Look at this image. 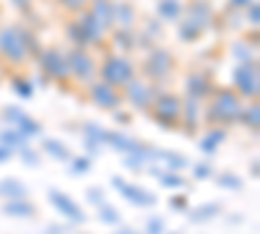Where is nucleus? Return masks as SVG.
<instances>
[{"instance_id": "nucleus-39", "label": "nucleus", "mask_w": 260, "mask_h": 234, "mask_svg": "<svg viewBox=\"0 0 260 234\" xmlns=\"http://www.w3.org/2000/svg\"><path fill=\"white\" fill-rule=\"evenodd\" d=\"M11 156V151H8V148H0V161H6Z\"/></svg>"}, {"instance_id": "nucleus-15", "label": "nucleus", "mask_w": 260, "mask_h": 234, "mask_svg": "<svg viewBox=\"0 0 260 234\" xmlns=\"http://www.w3.org/2000/svg\"><path fill=\"white\" fill-rule=\"evenodd\" d=\"M187 91H190L192 99H201V96H206L211 91V83L203 76H190L187 78Z\"/></svg>"}, {"instance_id": "nucleus-13", "label": "nucleus", "mask_w": 260, "mask_h": 234, "mask_svg": "<svg viewBox=\"0 0 260 234\" xmlns=\"http://www.w3.org/2000/svg\"><path fill=\"white\" fill-rule=\"evenodd\" d=\"M146 71H148V76H164L169 71V52H164V50L151 52V57L146 60Z\"/></svg>"}, {"instance_id": "nucleus-22", "label": "nucleus", "mask_w": 260, "mask_h": 234, "mask_svg": "<svg viewBox=\"0 0 260 234\" xmlns=\"http://www.w3.org/2000/svg\"><path fill=\"white\" fill-rule=\"evenodd\" d=\"M99 219L107 221V224H117V221H120V214H117L110 203H102V206H99Z\"/></svg>"}, {"instance_id": "nucleus-38", "label": "nucleus", "mask_w": 260, "mask_h": 234, "mask_svg": "<svg viewBox=\"0 0 260 234\" xmlns=\"http://www.w3.org/2000/svg\"><path fill=\"white\" fill-rule=\"evenodd\" d=\"M115 234H138V231H136V229H130V226H125V229H117Z\"/></svg>"}, {"instance_id": "nucleus-21", "label": "nucleus", "mask_w": 260, "mask_h": 234, "mask_svg": "<svg viewBox=\"0 0 260 234\" xmlns=\"http://www.w3.org/2000/svg\"><path fill=\"white\" fill-rule=\"evenodd\" d=\"M201 99H187V104H185V117H187V122L190 125H195V122H198V112H201V104H198Z\"/></svg>"}, {"instance_id": "nucleus-33", "label": "nucleus", "mask_w": 260, "mask_h": 234, "mask_svg": "<svg viewBox=\"0 0 260 234\" xmlns=\"http://www.w3.org/2000/svg\"><path fill=\"white\" fill-rule=\"evenodd\" d=\"M13 89L21 96H31V86H29V83H13Z\"/></svg>"}, {"instance_id": "nucleus-42", "label": "nucleus", "mask_w": 260, "mask_h": 234, "mask_svg": "<svg viewBox=\"0 0 260 234\" xmlns=\"http://www.w3.org/2000/svg\"><path fill=\"white\" fill-rule=\"evenodd\" d=\"M16 3H29V0H16Z\"/></svg>"}, {"instance_id": "nucleus-5", "label": "nucleus", "mask_w": 260, "mask_h": 234, "mask_svg": "<svg viewBox=\"0 0 260 234\" xmlns=\"http://www.w3.org/2000/svg\"><path fill=\"white\" fill-rule=\"evenodd\" d=\"M234 81H237V86H240V91L245 96H257V68H255V62H245V65H240L234 71Z\"/></svg>"}, {"instance_id": "nucleus-29", "label": "nucleus", "mask_w": 260, "mask_h": 234, "mask_svg": "<svg viewBox=\"0 0 260 234\" xmlns=\"http://www.w3.org/2000/svg\"><path fill=\"white\" fill-rule=\"evenodd\" d=\"M219 182H221V187H232V190H237V187L242 185V182L237 180L234 175H221V177H219Z\"/></svg>"}, {"instance_id": "nucleus-3", "label": "nucleus", "mask_w": 260, "mask_h": 234, "mask_svg": "<svg viewBox=\"0 0 260 234\" xmlns=\"http://www.w3.org/2000/svg\"><path fill=\"white\" fill-rule=\"evenodd\" d=\"M24 42V34H21L18 29H3L0 31V50H3V55L11 60V62H24L26 60V45Z\"/></svg>"}, {"instance_id": "nucleus-17", "label": "nucleus", "mask_w": 260, "mask_h": 234, "mask_svg": "<svg viewBox=\"0 0 260 234\" xmlns=\"http://www.w3.org/2000/svg\"><path fill=\"white\" fill-rule=\"evenodd\" d=\"M102 26H110L112 24V6L107 0H94V13H91Z\"/></svg>"}, {"instance_id": "nucleus-12", "label": "nucleus", "mask_w": 260, "mask_h": 234, "mask_svg": "<svg viewBox=\"0 0 260 234\" xmlns=\"http://www.w3.org/2000/svg\"><path fill=\"white\" fill-rule=\"evenodd\" d=\"M6 117L16 120L18 133H21V136H37V133H42V125H39V122H34L29 115H24V112L16 110V107H8V110H6Z\"/></svg>"}, {"instance_id": "nucleus-10", "label": "nucleus", "mask_w": 260, "mask_h": 234, "mask_svg": "<svg viewBox=\"0 0 260 234\" xmlns=\"http://www.w3.org/2000/svg\"><path fill=\"white\" fill-rule=\"evenodd\" d=\"M50 200L55 203V208L60 211V214H65V216H68L71 221H86V214H83V211L68 198V195H62V193H57V190H50Z\"/></svg>"}, {"instance_id": "nucleus-4", "label": "nucleus", "mask_w": 260, "mask_h": 234, "mask_svg": "<svg viewBox=\"0 0 260 234\" xmlns=\"http://www.w3.org/2000/svg\"><path fill=\"white\" fill-rule=\"evenodd\" d=\"M68 71H71L78 81H83V83H91V78H94V73H96L94 60L86 55L83 50L71 52V57H68Z\"/></svg>"}, {"instance_id": "nucleus-41", "label": "nucleus", "mask_w": 260, "mask_h": 234, "mask_svg": "<svg viewBox=\"0 0 260 234\" xmlns=\"http://www.w3.org/2000/svg\"><path fill=\"white\" fill-rule=\"evenodd\" d=\"M234 6H250V0H232Z\"/></svg>"}, {"instance_id": "nucleus-23", "label": "nucleus", "mask_w": 260, "mask_h": 234, "mask_svg": "<svg viewBox=\"0 0 260 234\" xmlns=\"http://www.w3.org/2000/svg\"><path fill=\"white\" fill-rule=\"evenodd\" d=\"M219 141H224V130H213V133H208V136L203 138L201 148H203V151H213V148L219 146Z\"/></svg>"}, {"instance_id": "nucleus-24", "label": "nucleus", "mask_w": 260, "mask_h": 234, "mask_svg": "<svg viewBox=\"0 0 260 234\" xmlns=\"http://www.w3.org/2000/svg\"><path fill=\"white\" fill-rule=\"evenodd\" d=\"M156 156H161L164 161H169V166H172V169H182V166H187V164H190L185 156H177V154H156Z\"/></svg>"}, {"instance_id": "nucleus-6", "label": "nucleus", "mask_w": 260, "mask_h": 234, "mask_svg": "<svg viewBox=\"0 0 260 234\" xmlns=\"http://www.w3.org/2000/svg\"><path fill=\"white\" fill-rule=\"evenodd\" d=\"M112 185L120 190V195L127 198L133 206H154L156 203V195H151V193H146V190L130 185V182H122L120 177H112Z\"/></svg>"}, {"instance_id": "nucleus-32", "label": "nucleus", "mask_w": 260, "mask_h": 234, "mask_svg": "<svg viewBox=\"0 0 260 234\" xmlns=\"http://www.w3.org/2000/svg\"><path fill=\"white\" fill-rule=\"evenodd\" d=\"M73 164H76V166H73V172H76V175H81V172H89V159H76Z\"/></svg>"}, {"instance_id": "nucleus-9", "label": "nucleus", "mask_w": 260, "mask_h": 234, "mask_svg": "<svg viewBox=\"0 0 260 234\" xmlns=\"http://www.w3.org/2000/svg\"><path fill=\"white\" fill-rule=\"evenodd\" d=\"M42 68H45L50 76L55 78H65L71 71H68V60L62 57L60 50H47V52H42Z\"/></svg>"}, {"instance_id": "nucleus-8", "label": "nucleus", "mask_w": 260, "mask_h": 234, "mask_svg": "<svg viewBox=\"0 0 260 234\" xmlns=\"http://www.w3.org/2000/svg\"><path fill=\"white\" fill-rule=\"evenodd\" d=\"M154 115L161 125H175V120L180 117V102L175 96H159L154 102Z\"/></svg>"}, {"instance_id": "nucleus-19", "label": "nucleus", "mask_w": 260, "mask_h": 234, "mask_svg": "<svg viewBox=\"0 0 260 234\" xmlns=\"http://www.w3.org/2000/svg\"><path fill=\"white\" fill-rule=\"evenodd\" d=\"M0 143L11 146V148H16V146L24 148L26 146V136H21L18 130H3V133H0Z\"/></svg>"}, {"instance_id": "nucleus-27", "label": "nucleus", "mask_w": 260, "mask_h": 234, "mask_svg": "<svg viewBox=\"0 0 260 234\" xmlns=\"http://www.w3.org/2000/svg\"><path fill=\"white\" fill-rule=\"evenodd\" d=\"M245 125L257 127V104H250V107L245 110Z\"/></svg>"}, {"instance_id": "nucleus-11", "label": "nucleus", "mask_w": 260, "mask_h": 234, "mask_svg": "<svg viewBox=\"0 0 260 234\" xmlns=\"http://www.w3.org/2000/svg\"><path fill=\"white\" fill-rule=\"evenodd\" d=\"M91 99L96 107H104V110H115L120 104V96L112 86H107V83H94L91 86Z\"/></svg>"}, {"instance_id": "nucleus-40", "label": "nucleus", "mask_w": 260, "mask_h": 234, "mask_svg": "<svg viewBox=\"0 0 260 234\" xmlns=\"http://www.w3.org/2000/svg\"><path fill=\"white\" fill-rule=\"evenodd\" d=\"M250 16H252L250 21H252V24H255V21H257V6H252V11H250Z\"/></svg>"}, {"instance_id": "nucleus-7", "label": "nucleus", "mask_w": 260, "mask_h": 234, "mask_svg": "<svg viewBox=\"0 0 260 234\" xmlns=\"http://www.w3.org/2000/svg\"><path fill=\"white\" fill-rule=\"evenodd\" d=\"M125 91H127V99L133 102V107H138V110H146L154 104V89L146 81H130Z\"/></svg>"}, {"instance_id": "nucleus-2", "label": "nucleus", "mask_w": 260, "mask_h": 234, "mask_svg": "<svg viewBox=\"0 0 260 234\" xmlns=\"http://www.w3.org/2000/svg\"><path fill=\"white\" fill-rule=\"evenodd\" d=\"M242 115V104L237 99V94L229 91H219L216 94V102L211 104V117L213 120H221V122H232Z\"/></svg>"}, {"instance_id": "nucleus-20", "label": "nucleus", "mask_w": 260, "mask_h": 234, "mask_svg": "<svg viewBox=\"0 0 260 234\" xmlns=\"http://www.w3.org/2000/svg\"><path fill=\"white\" fill-rule=\"evenodd\" d=\"M159 13L164 18H177L180 16V3H177V0H161V3H159Z\"/></svg>"}, {"instance_id": "nucleus-18", "label": "nucleus", "mask_w": 260, "mask_h": 234, "mask_svg": "<svg viewBox=\"0 0 260 234\" xmlns=\"http://www.w3.org/2000/svg\"><path fill=\"white\" fill-rule=\"evenodd\" d=\"M42 148H45L50 156L60 159V161H68V159H71V151H68V148H65L62 143H57V141H52V138H47L45 143H42Z\"/></svg>"}, {"instance_id": "nucleus-31", "label": "nucleus", "mask_w": 260, "mask_h": 234, "mask_svg": "<svg viewBox=\"0 0 260 234\" xmlns=\"http://www.w3.org/2000/svg\"><path fill=\"white\" fill-rule=\"evenodd\" d=\"M195 177H198V180L211 177V166L208 164H195Z\"/></svg>"}, {"instance_id": "nucleus-1", "label": "nucleus", "mask_w": 260, "mask_h": 234, "mask_svg": "<svg viewBox=\"0 0 260 234\" xmlns=\"http://www.w3.org/2000/svg\"><path fill=\"white\" fill-rule=\"evenodd\" d=\"M136 71H133V62L125 60V57H110L102 65V83H107V86H127L130 81H136L133 78Z\"/></svg>"}, {"instance_id": "nucleus-34", "label": "nucleus", "mask_w": 260, "mask_h": 234, "mask_svg": "<svg viewBox=\"0 0 260 234\" xmlns=\"http://www.w3.org/2000/svg\"><path fill=\"white\" fill-rule=\"evenodd\" d=\"M117 45H120V47H130L133 42H130V37H127V34H122V31H120V34H117Z\"/></svg>"}, {"instance_id": "nucleus-35", "label": "nucleus", "mask_w": 260, "mask_h": 234, "mask_svg": "<svg viewBox=\"0 0 260 234\" xmlns=\"http://www.w3.org/2000/svg\"><path fill=\"white\" fill-rule=\"evenodd\" d=\"M89 198H91V200H96L99 206L104 203V200H102V193H99V190H89Z\"/></svg>"}, {"instance_id": "nucleus-25", "label": "nucleus", "mask_w": 260, "mask_h": 234, "mask_svg": "<svg viewBox=\"0 0 260 234\" xmlns=\"http://www.w3.org/2000/svg\"><path fill=\"white\" fill-rule=\"evenodd\" d=\"M216 214H219V206L211 203V206H206V208H201V211H192V219L201 221V219H211V216H216Z\"/></svg>"}, {"instance_id": "nucleus-26", "label": "nucleus", "mask_w": 260, "mask_h": 234, "mask_svg": "<svg viewBox=\"0 0 260 234\" xmlns=\"http://www.w3.org/2000/svg\"><path fill=\"white\" fill-rule=\"evenodd\" d=\"M68 34H71V39L73 42H78V45H81V42H83V45H86V42H89V37H86V31L78 26V24H73V26H68Z\"/></svg>"}, {"instance_id": "nucleus-37", "label": "nucleus", "mask_w": 260, "mask_h": 234, "mask_svg": "<svg viewBox=\"0 0 260 234\" xmlns=\"http://www.w3.org/2000/svg\"><path fill=\"white\" fill-rule=\"evenodd\" d=\"M24 156H26V161H29V166H37V156H34L31 151H24Z\"/></svg>"}, {"instance_id": "nucleus-30", "label": "nucleus", "mask_w": 260, "mask_h": 234, "mask_svg": "<svg viewBox=\"0 0 260 234\" xmlns=\"http://www.w3.org/2000/svg\"><path fill=\"white\" fill-rule=\"evenodd\" d=\"M161 231H164V221H161V219H151V221H148L146 234H161Z\"/></svg>"}, {"instance_id": "nucleus-16", "label": "nucleus", "mask_w": 260, "mask_h": 234, "mask_svg": "<svg viewBox=\"0 0 260 234\" xmlns=\"http://www.w3.org/2000/svg\"><path fill=\"white\" fill-rule=\"evenodd\" d=\"M3 211L8 216H34V206L29 200H8Z\"/></svg>"}, {"instance_id": "nucleus-36", "label": "nucleus", "mask_w": 260, "mask_h": 234, "mask_svg": "<svg viewBox=\"0 0 260 234\" xmlns=\"http://www.w3.org/2000/svg\"><path fill=\"white\" fill-rule=\"evenodd\" d=\"M62 3L68 6V8H81V6H83V0H62Z\"/></svg>"}, {"instance_id": "nucleus-14", "label": "nucleus", "mask_w": 260, "mask_h": 234, "mask_svg": "<svg viewBox=\"0 0 260 234\" xmlns=\"http://www.w3.org/2000/svg\"><path fill=\"white\" fill-rule=\"evenodd\" d=\"M0 195L21 200L26 195V187H24V182H18V180H3V182H0Z\"/></svg>"}, {"instance_id": "nucleus-28", "label": "nucleus", "mask_w": 260, "mask_h": 234, "mask_svg": "<svg viewBox=\"0 0 260 234\" xmlns=\"http://www.w3.org/2000/svg\"><path fill=\"white\" fill-rule=\"evenodd\" d=\"M161 182H164L167 187H182V185H185V180L177 177V175H161Z\"/></svg>"}]
</instances>
